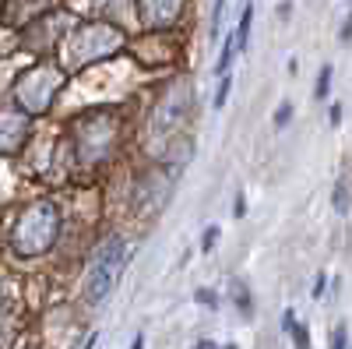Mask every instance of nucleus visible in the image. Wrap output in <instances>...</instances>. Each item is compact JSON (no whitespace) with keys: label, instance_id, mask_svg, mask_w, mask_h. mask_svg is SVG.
Returning a JSON list of instances; mask_svg holds the SVG:
<instances>
[{"label":"nucleus","instance_id":"obj_1","mask_svg":"<svg viewBox=\"0 0 352 349\" xmlns=\"http://www.w3.org/2000/svg\"><path fill=\"white\" fill-rule=\"evenodd\" d=\"M60 226H64L60 205L50 201V198H39L28 209H21V215L14 219V226H11V251L18 257H39V254H46L56 244Z\"/></svg>","mask_w":352,"mask_h":349},{"label":"nucleus","instance_id":"obj_2","mask_svg":"<svg viewBox=\"0 0 352 349\" xmlns=\"http://www.w3.org/2000/svg\"><path fill=\"white\" fill-rule=\"evenodd\" d=\"M116 141H120V116L113 109H92V113L78 116L71 127L74 159L81 166H99L102 159H109Z\"/></svg>","mask_w":352,"mask_h":349},{"label":"nucleus","instance_id":"obj_3","mask_svg":"<svg viewBox=\"0 0 352 349\" xmlns=\"http://www.w3.org/2000/svg\"><path fill=\"white\" fill-rule=\"evenodd\" d=\"M127 240L120 237V233H113L109 240H102V247L96 251L92 265H88V275H85V300L88 304H102L109 297V289L116 286V279H120L124 265H127Z\"/></svg>","mask_w":352,"mask_h":349},{"label":"nucleus","instance_id":"obj_4","mask_svg":"<svg viewBox=\"0 0 352 349\" xmlns=\"http://www.w3.org/2000/svg\"><path fill=\"white\" fill-rule=\"evenodd\" d=\"M120 46H124V32L116 25H109V21H85V25H78L71 43H67L78 67L92 64V61H102V56L116 53Z\"/></svg>","mask_w":352,"mask_h":349},{"label":"nucleus","instance_id":"obj_5","mask_svg":"<svg viewBox=\"0 0 352 349\" xmlns=\"http://www.w3.org/2000/svg\"><path fill=\"white\" fill-rule=\"evenodd\" d=\"M60 85H64V71L60 67L39 64L36 71H28V74L18 78V85H14V106L21 113H28V116L43 113V109H50L53 96L60 92Z\"/></svg>","mask_w":352,"mask_h":349},{"label":"nucleus","instance_id":"obj_6","mask_svg":"<svg viewBox=\"0 0 352 349\" xmlns=\"http://www.w3.org/2000/svg\"><path fill=\"white\" fill-rule=\"evenodd\" d=\"M32 138V116L21 109H0V156H18Z\"/></svg>","mask_w":352,"mask_h":349},{"label":"nucleus","instance_id":"obj_7","mask_svg":"<svg viewBox=\"0 0 352 349\" xmlns=\"http://www.w3.org/2000/svg\"><path fill=\"white\" fill-rule=\"evenodd\" d=\"M187 0H138V18L148 32H162V28H173L184 14Z\"/></svg>","mask_w":352,"mask_h":349},{"label":"nucleus","instance_id":"obj_8","mask_svg":"<svg viewBox=\"0 0 352 349\" xmlns=\"http://www.w3.org/2000/svg\"><path fill=\"white\" fill-rule=\"evenodd\" d=\"M184 113H187V89L180 92V99H176V85L173 89H166V96L159 99V106H155V124L162 127V131H173L176 124L184 120Z\"/></svg>","mask_w":352,"mask_h":349},{"label":"nucleus","instance_id":"obj_9","mask_svg":"<svg viewBox=\"0 0 352 349\" xmlns=\"http://www.w3.org/2000/svg\"><path fill=\"white\" fill-rule=\"evenodd\" d=\"M282 325H285V332L292 335L296 349H310V332H307V325H303V321H296V314H292V310H285V314H282Z\"/></svg>","mask_w":352,"mask_h":349},{"label":"nucleus","instance_id":"obj_10","mask_svg":"<svg viewBox=\"0 0 352 349\" xmlns=\"http://www.w3.org/2000/svg\"><path fill=\"white\" fill-rule=\"evenodd\" d=\"M250 25H254V4H247V8H243L240 25H236V32H232V36H236V50H240V53H243V50H247V43H250Z\"/></svg>","mask_w":352,"mask_h":349},{"label":"nucleus","instance_id":"obj_11","mask_svg":"<svg viewBox=\"0 0 352 349\" xmlns=\"http://www.w3.org/2000/svg\"><path fill=\"white\" fill-rule=\"evenodd\" d=\"M240 50H236V36H226V46H222V56H219V64H215V71L219 74H229V64H232V56H236Z\"/></svg>","mask_w":352,"mask_h":349},{"label":"nucleus","instance_id":"obj_12","mask_svg":"<svg viewBox=\"0 0 352 349\" xmlns=\"http://www.w3.org/2000/svg\"><path fill=\"white\" fill-rule=\"evenodd\" d=\"M331 74H335V67L331 64H324L320 67V74H317V85H314V99L320 103V99H328V89H331Z\"/></svg>","mask_w":352,"mask_h":349},{"label":"nucleus","instance_id":"obj_13","mask_svg":"<svg viewBox=\"0 0 352 349\" xmlns=\"http://www.w3.org/2000/svg\"><path fill=\"white\" fill-rule=\"evenodd\" d=\"M222 81H219V92H215V109H222L226 106V99H229V89H232V78L229 74H219Z\"/></svg>","mask_w":352,"mask_h":349},{"label":"nucleus","instance_id":"obj_14","mask_svg":"<svg viewBox=\"0 0 352 349\" xmlns=\"http://www.w3.org/2000/svg\"><path fill=\"white\" fill-rule=\"evenodd\" d=\"M215 244H219V226H208V229H204V237H201V251L208 254V251H215Z\"/></svg>","mask_w":352,"mask_h":349},{"label":"nucleus","instance_id":"obj_15","mask_svg":"<svg viewBox=\"0 0 352 349\" xmlns=\"http://www.w3.org/2000/svg\"><path fill=\"white\" fill-rule=\"evenodd\" d=\"M289 120H292V103H282L278 113H275V127H285Z\"/></svg>","mask_w":352,"mask_h":349},{"label":"nucleus","instance_id":"obj_16","mask_svg":"<svg viewBox=\"0 0 352 349\" xmlns=\"http://www.w3.org/2000/svg\"><path fill=\"white\" fill-rule=\"evenodd\" d=\"M222 11H226V0H215V11H212V36H219V28H222Z\"/></svg>","mask_w":352,"mask_h":349},{"label":"nucleus","instance_id":"obj_17","mask_svg":"<svg viewBox=\"0 0 352 349\" xmlns=\"http://www.w3.org/2000/svg\"><path fill=\"white\" fill-rule=\"evenodd\" d=\"M194 297H197V304H204V307H219V297L212 293V289H197Z\"/></svg>","mask_w":352,"mask_h":349},{"label":"nucleus","instance_id":"obj_18","mask_svg":"<svg viewBox=\"0 0 352 349\" xmlns=\"http://www.w3.org/2000/svg\"><path fill=\"white\" fill-rule=\"evenodd\" d=\"M345 342H349L345 325H338V328H335V335H331V349H345Z\"/></svg>","mask_w":352,"mask_h":349},{"label":"nucleus","instance_id":"obj_19","mask_svg":"<svg viewBox=\"0 0 352 349\" xmlns=\"http://www.w3.org/2000/svg\"><path fill=\"white\" fill-rule=\"evenodd\" d=\"M352 39V14L345 18V25H342V43H349Z\"/></svg>","mask_w":352,"mask_h":349},{"label":"nucleus","instance_id":"obj_20","mask_svg":"<svg viewBox=\"0 0 352 349\" xmlns=\"http://www.w3.org/2000/svg\"><path fill=\"white\" fill-rule=\"evenodd\" d=\"M324 282H328L324 275H317V282H314V297H320V293H324Z\"/></svg>","mask_w":352,"mask_h":349},{"label":"nucleus","instance_id":"obj_21","mask_svg":"<svg viewBox=\"0 0 352 349\" xmlns=\"http://www.w3.org/2000/svg\"><path fill=\"white\" fill-rule=\"evenodd\" d=\"M243 212H247V201H243V194H236V219H243Z\"/></svg>","mask_w":352,"mask_h":349},{"label":"nucleus","instance_id":"obj_22","mask_svg":"<svg viewBox=\"0 0 352 349\" xmlns=\"http://www.w3.org/2000/svg\"><path fill=\"white\" fill-rule=\"evenodd\" d=\"M197 349H219V346H215L212 339H201V342H197Z\"/></svg>","mask_w":352,"mask_h":349},{"label":"nucleus","instance_id":"obj_23","mask_svg":"<svg viewBox=\"0 0 352 349\" xmlns=\"http://www.w3.org/2000/svg\"><path fill=\"white\" fill-rule=\"evenodd\" d=\"M131 349H144V335H138V339L131 342Z\"/></svg>","mask_w":352,"mask_h":349},{"label":"nucleus","instance_id":"obj_24","mask_svg":"<svg viewBox=\"0 0 352 349\" xmlns=\"http://www.w3.org/2000/svg\"><path fill=\"white\" fill-rule=\"evenodd\" d=\"M96 342H99V335L92 332V339H88V342H85V349H96Z\"/></svg>","mask_w":352,"mask_h":349},{"label":"nucleus","instance_id":"obj_25","mask_svg":"<svg viewBox=\"0 0 352 349\" xmlns=\"http://www.w3.org/2000/svg\"><path fill=\"white\" fill-rule=\"evenodd\" d=\"M226 349H236V346H226Z\"/></svg>","mask_w":352,"mask_h":349}]
</instances>
